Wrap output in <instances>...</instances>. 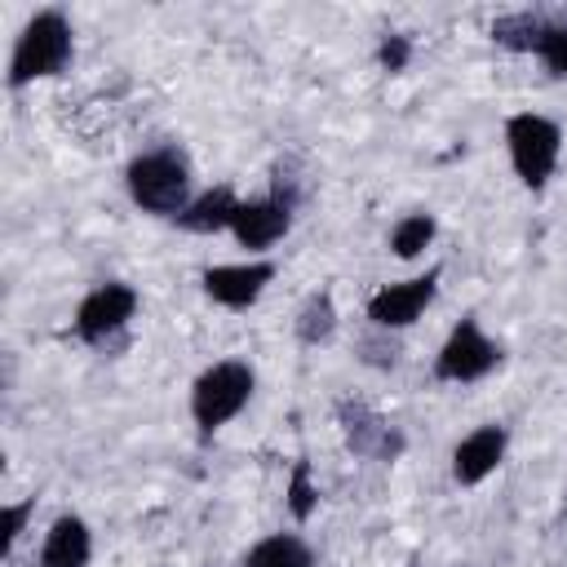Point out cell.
Instances as JSON below:
<instances>
[{
  "label": "cell",
  "mask_w": 567,
  "mask_h": 567,
  "mask_svg": "<svg viewBox=\"0 0 567 567\" xmlns=\"http://www.w3.org/2000/svg\"><path fill=\"white\" fill-rule=\"evenodd\" d=\"M124 182H128V195H133V204L142 213H155V217H173L177 221L182 208L190 204V164L173 146L137 155L128 164Z\"/></svg>",
  "instance_id": "obj_1"
},
{
  "label": "cell",
  "mask_w": 567,
  "mask_h": 567,
  "mask_svg": "<svg viewBox=\"0 0 567 567\" xmlns=\"http://www.w3.org/2000/svg\"><path fill=\"white\" fill-rule=\"evenodd\" d=\"M66 66H71V22L62 9H44L22 27V35L13 44L9 89H22L44 75H62Z\"/></svg>",
  "instance_id": "obj_2"
},
{
  "label": "cell",
  "mask_w": 567,
  "mask_h": 567,
  "mask_svg": "<svg viewBox=\"0 0 567 567\" xmlns=\"http://www.w3.org/2000/svg\"><path fill=\"white\" fill-rule=\"evenodd\" d=\"M252 385H257V377L239 359H221V363L204 368L190 385V416H195L199 434H213L226 421H235L244 412V403L252 399Z\"/></svg>",
  "instance_id": "obj_3"
},
{
  "label": "cell",
  "mask_w": 567,
  "mask_h": 567,
  "mask_svg": "<svg viewBox=\"0 0 567 567\" xmlns=\"http://www.w3.org/2000/svg\"><path fill=\"white\" fill-rule=\"evenodd\" d=\"M505 146H509V164H514L518 182L527 190H540L558 168L563 128L536 111H518L505 120Z\"/></svg>",
  "instance_id": "obj_4"
},
{
  "label": "cell",
  "mask_w": 567,
  "mask_h": 567,
  "mask_svg": "<svg viewBox=\"0 0 567 567\" xmlns=\"http://www.w3.org/2000/svg\"><path fill=\"white\" fill-rule=\"evenodd\" d=\"M496 363H501V346L478 328V319H461L434 354V377L470 385V381H483Z\"/></svg>",
  "instance_id": "obj_5"
},
{
  "label": "cell",
  "mask_w": 567,
  "mask_h": 567,
  "mask_svg": "<svg viewBox=\"0 0 567 567\" xmlns=\"http://www.w3.org/2000/svg\"><path fill=\"white\" fill-rule=\"evenodd\" d=\"M133 310H137V292L128 284H115V279L97 284L75 310V337L89 346H106L128 328Z\"/></svg>",
  "instance_id": "obj_6"
},
{
  "label": "cell",
  "mask_w": 567,
  "mask_h": 567,
  "mask_svg": "<svg viewBox=\"0 0 567 567\" xmlns=\"http://www.w3.org/2000/svg\"><path fill=\"white\" fill-rule=\"evenodd\" d=\"M434 292H439V266H430V270L416 275V279L385 284L381 292H372V297H368V319H372V328H381V332L408 328V323L421 319V310L434 301Z\"/></svg>",
  "instance_id": "obj_7"
},
{
  "label": "cell",
  "mask_w": 567,
  "mask_h": 567,
  "mask_svg": "<svg viewBox=\"0 0 567 567\" xmlns=\"http://www.w3.org/2000/svg\"><path fill=\"white\" fill-rule=\"evenodd\" d=\"M275 279V261H235V266H208L204 270V292L226 306V310H248L266 284Z\"/></svg>",
  "instance_id": "obj_8"
},
{
  "label": "cell",
  "mask_w": 567,
  "mask_h": 567,
  "mask_svg": "<svg viewBox=\"0 0 567 567\" xmlns=\"http://www.w3.org/2000/svg\"><path fill=\"white\" fill-rule=\"evenodd\" d=\"M288 226H292V195H284V190L239 204L235 221H230V230H235V239L244 248H270V244H279L288 235Z\"/></svg>",
  "instance_id": "obj_9"
},
{
  "label": "cell",
  "mask_w": 567,
  "mask_h": 567,
  "mask_svg": "<svg viewBox=\"0 0 567 567\" xmlns=\"http://www.w3.org/2000/svg\"><path fill=\"white\" fill-rule=\"evenodd\" d=\"M337 421H341V434L346 443L359 452V456H372V461H394L403 452V439L385 425V416H377L368 403H337Z\"/></svg>",
  "instance_id": "obj_10"
},
{
  "label": "cell",
  "mask_w": 567,
  "mask_h": 567,
  "mask_svg": "<svg viewBox=\"0 0 567 567\" xmlns=\"http://www.w3.org/2000/svg\"><path fill=\"white\" fill-rule=\"evenodd\" d=\"M505 443H509L505 425H478L474 434H465V439L456 443V452H452V478H456L461 487L483 483V478L505 461Z\"/></svg>",
  "instance_id": "obj_11"
},
{
  "label": "cell",
  "mask_w": 567,
  "mask_h": 567,
  "mask_svg": "<svg viewBox=\"0 0 567 567\" xmlns=\"http://www.w3.org/2000/svg\"><path fill=\"white\" fill-rule=\"evenodd\" d=\"M89 554H93V536L84 518L62 514L40 545V567H89Z\"/></svg>",
  "instance_id": "obj_12"
},
{
  "label": "cell",
  "mask_w": 567,
  "mask_h": 567,
  "mask_svg": "<svg viewBox=\"0 0 567 567\" xmlns=\"http://www.w3.org/2000/svg\"><path fill=\"white\" fill-rule=\"evenodd\" d=\"M235 208H239L235 190H230V186H213V190L195 195V199L182 208L177 226H182V230H190V235H217V230H230Z\"/></svg>",
  "instance_id": "obj_13"
},
{
  "label": "cell",
  "mask_w": 567,
  "mask_h": 567,
  "mask_svg": "<svg viewBox=\"0 0 567 567\" xmlns=\"http://www.w3.org/2000/svg\"><path fill=\"white\" fill-rule=\"evenodd\" d=\"M239 567H315V554H310V545H306L301 536L275 532V536L257 540V545L244 554Z\"/></svg>",
  "instance_id": "obj_14"
},
{
  "label": "cell",
  "mask_w": 567,
  "mask_h": 567,
  "mask_svg": "<svg viewBox=\"0 0 567 567\" xmlns=\"http://www.w3.org/2000/svg\"><path fill=\"white\" fill-rule=\"evenodd\" d=\"M540 35H545V18L527 13V9L523 13H505V18L492 22V40L501 49H509V53H536Z\"/></svg>",
  "instance_id": "obj_15"
},
{
  "label": "cell",
  "mask_w": 567,
  "mask_h": 567,
  "mask_svg": "<svg viewBox=\"0 0 567 567\" xmlns=\"http://www.w3.org/2000/svg\"><path fill=\"white\" fill-rule=\"evenodd\" d=\"M337 332V306L328 292H310L306 306L297 310V341L301 346H323Z\"/></svg>",
  "instance_id": "obj_16"
},
{
  "label": "cell",
  "mask_w": 567,
  "mask_h": 567,
  "mask_svg": "<svg viewBox=\"0 0 567 567\" xmlns=\"http://www.w3.org/2000/svg\"><path fill=\"white\" fill-rule=\"evenodd\" d=\"M434 235H439L434 213H408L403 221H394V230H390V248H394V257L412 261V257H421V252L430 248Z\"/></svg>",
  "instance_id": "obj_17"
},
{
  "label": "cell",
  "mask_w": 567,
  "mask_h": 567,
  "mask_svg": "<svg viewBox=\"0 0 567 567\" xmlns=\"http://www.w3.org/2000/svg\"><path fill=\"white\" fill-rule=\"evenodd\" d=\"M319 505V487L310 483V461H292V474H288V509L297 523H306Z\"/></svg>",
  "instance_id": "obj_18"
},
{
  "label": "cell",
  "mask_w": 567,
  "mask_h": 567,
  "mask_svg": "<svg viewBox=\"0 0 567 567\" xmlns=\"http://www.w3.org/2000/svg\"><path fill=\"white\" fill-rule=\"evenodd\" d=\"M536 58L549 75H567V22H545V35L536 44Z\"/></svg>",
  "instance_id": "obj_19"
},
{
  "label": "cell",
  "mask_w": 567,
  "mask_h": 567,
  "mask_svg": "<svg viewBox=\"0 0 567 567\" xmlns=\"http://www.w3.org/2000/svg\"><path fill=\"white\" fill-rule=\"evenodd\" d=\"M31 509H35V501H18V505H4V509H0V554L13 549V540L22 536Z\"/></svg>",
  "instance_id": "obj_20"
},
{
  "label": "cell",
  "mask_w": 567,
  "mask_h": 567,
  "mask_svg": "<svg viewBox=\"0 0 567 567\" xmlns=\"http://www.w3.org/2000/svg\"><path fill=\"white\" fill-rule=\"evenodd\" d=\"M408 58H412V40H408V35H385L381 49H377V62H381L390 75H399V71L408 66Z\"/></svg>",
  "instance_id": "obj_21"
}]
</instances>
